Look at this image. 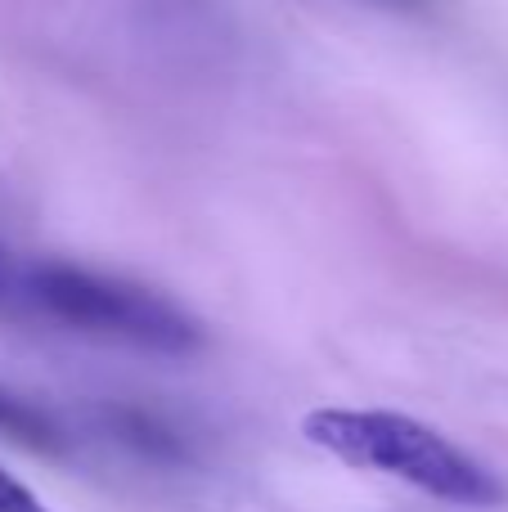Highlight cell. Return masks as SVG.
Masks as SVG:
<instances>
[{"label": "cell", "instance_id": "6da1fadb", "mask_svg": "<svg viewBox=\"0 0 508 512\" xmlns=\"http://www.w3.org/2000/svg\"><path fill=\"white\" fill-rule=\"evenodd\" d=\"M23 324H59L153 355H194L203 346V324L158 288L68 261H23Z\"/></svg>", "mask_w": 508, "mask_h": 512}, {"label": "cell", "instance_id": "7a4b0ae2", "mask_svg": "<svg viewBox=\"0 0 508 512\" xmlns=\"http://www.w3.org/2000/svg\"><path fill=\"white\" fill-rule=\"evenodd\" d=\"M306 441L338 454L351 468H378L419 486L423 495L464 508L504 504V486L491 468L450 445L441 432L401 414H356V409H315L302 423Z\"/></svg>", "mask_w": 508, "mask_h": 512}, {"label": "cell", "instance_id": "3957f363", "mask_svg": "<svg viewBox=\"0 0 508 512\" xmlns=\"http://www.w3.org/2000/svg\"><path fill=\"white\" fill-rule=\"evenodd\" d=\"M95 423L108 441L126 445L131 454L149 463H162V468H176V463H189L194 459V445L189 436L171 423L167 414L149 405H126V400H108V405L95 409Z\"/></svg>", "mask_w": 508, "mask_h": 512}, {"label": "cell", "instance_id": "277c9868", "mask_svg": "<svg viewBox=\"0 0 508 512\" xmlns=\"http://www.w3.org/2000/svg\"><path fill=\"white\" fill-rule=\"evenodd\" d=\"M0 436L14 445H23V450L32 454H45V459H59V454H68V432H63V423L50 414V409L32 405V400H23L18 391L0 387Z\"/></svg>", "mask_w": 508, "mask_h": 512}, {"label": "cell", "instance_id": "5b68a950", "mask_svg": "<svg viewBox=\"0 0 508 512\" xmlns=\"http://www.w3.org/2000/svg\"><path fill=\"white\" fill-rule=\"evenodd\" d=\"M0 324H23V261L0 248Z\"/></svg>", "mask_w": 508, "mask_h": 512}, {"label": "cell", "instance_id": "8992f818", "mask_svg": "<svg viewBox=\"0 0 508 512\" xmlns=\"http://www.w3.org/2000/svg\"><path fill=\"white\" fill-rule=\"evenodd\" d=\"M0 512H45V504L18 477H9V472L0 468Z\"/></svg>", "mask_w": 508, "mask_h": 512}, {"label": "cell", "instance_id": "52a82bcc", "mask_svg": "<svg viewBox=\"0 0 508 512\" xmlns=\"http://www.w3.org/2000/svg\"><path fill=\"white\" fill-rule=\"evenodd\" d=\"M378 5H405L410 9V5H423V0H378Z\"/></svg>", "mask_w": 508, "mask_h": 512}]
</instances>
